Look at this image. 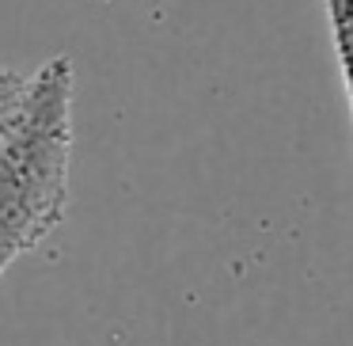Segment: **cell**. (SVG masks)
Masks as SVG:
<instances>
[{
	"mask_svg": "<svg viewBox=\"0 0 353 346\" xmlns=\"http://www.w3.org/2000/svg\"><path fill=\"white\" fill-rule=\"evenodd\" d=\"M0 107V278L50 240L69 209L72 61L50 57Z\"/></svg>",
	"mask_w": 353,
	"mask_h": 346,
	"instance_id": "cell-1",
	"label": "cell"
},
{
	"mask_svg": "<svg viewBox=\"0 0 353 346\" xmlns=\"http://www.w3.org/2000/svg\"><path fill=\"white\" fill-rule=\"evenodd\" d=\"M327 23H330V39H334V57H338V73H342L350 118H353V0H327Z\"/></svg>",
	"mask_w": 353,
	"mask_h": 346,
	"instance_id": "cell-2",
	"label": "cell"
}]
</instances>
